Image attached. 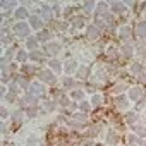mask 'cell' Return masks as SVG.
I'll list each match as a JSON object with an SVG mask.
<instances>
[{
	"label": "cell",
	"mask_w": 146,
	"mask_h": 146,
	"mask_svg": "<svg viewBox=\"0 0 146 146\" xmlns=\"http://www.w3.org/2000/svg\"><path fill=\"white\" fill-rule=\"evenodd\" d=\"M2 102H4V105H14V103L19 102V96L14 95V93H9V91H7V95L2 98Z\"/></svg>",
	"instance_id": "45"
},
{
	"label": "cell",
	"mask_w": 146,
	"mask_h": 146,
	"mask_svg": "<svg viewBox=\"0 0 146 146\" xmlns=\"http://www.w3.org/2000/svg\"><path fill=\"white\" fill-rule=\"evenodd\" d=\"M79 65H81V62L78 60V57H72V58L64 60V74L65 76H76Z\"/></svg>",
	"instance_id": "21"
},
{
	"label": "cell",
	"mask_w": 146,
	"mask_h": 146,
	"mask_svg": "<svg viewBox=\"0 0 146 146\" xmlns=\"http://www.w3.org/2000/svg\"><path fill=\"white\" fill-rule=\"evenodd\" d=\"M120 55H122V60H129V62L136 58V43L134 41L120 43Z\"/></svg>",
	"instance_id": "19"
},
{
	"label": "cell",
	"mask_w": 146,
	"mask_h": 146,
	"mask_svg": "<svg viewBox=\"0 0 146 146\" xmlns=\"http://www.w3.org/2000/svg\"><path fill=\"white\" fill-rule=\"evenodd\" d=\"M41 117L43 115H52V113H55L60 107H58V103H57V100L55 98H46V100H41Z\"/></svg>",
	"instance_id": "20"
},
{
	"label": "cell",
	"mask_w": 146,
	"mask_h": 146,
	"mask_svg": "<svg viewBox=\"0 0 146 146\" xmlns=\"http://www.w3.org/2000/svg\"><path fill=\"white\" fill-rule=\"evenodd\" d=\"M40 69H41L40 65L28 62V64L21 65V69H19V74H23V76H26V78L33 79V76H36V78H38V72H40Z\"/></svg>",
	"instance_id": "24"
},
{
	"label": "cell",
	"mask_w": 146,
	"mask_h": 146,
	"mask_svg": "<svg viewBox=\"0 0 146 146\" xmlns=\"http://www.w3.org/2000/svg\"><path fill=\"white\" fill-rule=\"evenodd\" d=\"M90 103L93 105V108H100V107H103L105 105V102H107V95H103V93H100V91H96V93H93V95H90Z\"/></svg>",
	"instance_id": "36"
},
{
	"label": "cell",
	"mask_w": 146,
	"mask_h": 146,
	"mask_svg": "<svg viewBox=\"0 0 146 146\" xmlns=\"http://www.w3.org/2000/svg\"><path fill=\"white\" fill-rule=\"evenodd\" d=\"M29 62L31 64H36V65H40V67H43V64L46 65V62H48V57L43 53V50L40 48V50H35V52H29Z\"/></svg>",
	"instance_id": "26"
},
{
	"label": "cell",
	"mask_w": 146,
	"mask_h": 146,
	"mask_svg": "<svg viewBox=\"0 0 146 146\" xmlns=\"http://www.w3.org/2000/svg\"><path fill=\"white\" fill-rule=\"evenodd\" d=\"M7 90H9V93H14V95H17V96H21V88H19V84L16 83V81H12V83H9L7 84Z\"/></svg>",
	"instance_id": "46"
},
{
	"label": "cell",
	"mask_w": 146,
	"mask_h": 146,
	"mask_svg": "<svg viewBox=\"0 0 146 146\" xmlns=\"http://www.w3.org/2000/svg\"><path fill=\"white\" fill-rule=\"evenodd\" d=\"M134 36V26H131L129 23L127 24H120L117 28V40H120L122 43H127V41H132Z\"/></svg>",
	"instance_id": "13"
},
{
	"label": "cell",
	"mask_w": 146,
	"mask_h": 146,
	"mask_svg": "<svg viewBox=\"0 0 146 146\" xmlns=\"http://www.w3.org/2000/svg\"><path fill=\"white\" fill-rule=\"evenodd\" d=\"M31 14H33L31 9L26 7L24 4H21V5L14 11V19H16V21H28V19L31 17Z\"/></svg>",
	"instance_id": "32"
},
{
	"label": "cell",
	"mask_w": 146,
	"mask_h": 146,
	"mask_svg": "<svg viewBox=\"0 0 146 146\" xmlns=\"http://www.w3.org/2000/svg\"><path fill=\"white\" fill-rule=\"evenodd\" d=\"M124 144H127V146H144V139L143 137H139L136 132H132V131H129V132H125L124 134Z\"/></svg>",
	"instance_id": "28"
},
{
	"label": "cell",
	"mask_w": 146,
	"mask_h": 146,
	"mask_svg": "<svg viewBox=\"0 0 146 146\" xmlns=\"http://www.w3.org/2000/svg\"><path fill=\"white\" fill-rule=\"evenodd\" d=\"M28 23H29L31 29L35 31V35H36V33H40V31H43V29H45V26H46V23L43 21V17H41V16H38V14H31V17L28 19Z\"/></svg>",
	"instance_id": "25"
},
{
	"label": "cell",
	"mask_w": 146,
	"mask_h": 146,
	"mask_svg": "<svg viewBox=\"0 0 146 146\" xmlns=\"http://www.w3.org/2000/svg\"><path fill=\"white\" fill-rule=\"evenodd\" d=\"M132 129V132H136L139 137H143V139H146V119H141L134 127H131Z\"/></svg>",
	"instance_id": "41"
},
{
	"label": "cell",
	"mask_w": 146,
	"mask_h": 146,
	"mask_svg": "<svg viewBox=\"0 0 146 146\" xmlns=\"http://www.w3.org/2000/svg\"><path fill=\"white\" fill-rule=\"evenodd\" d=\"M12 35L16 36V40H24L26 41L33 35V29H31L28 21H16L14 26H12Z\"/></svg>",
	"instance_id": "5"
},
{
	"label": "cell",
	"mask_w": 146,
	"mask_h": 146,
	"mask_svg": "<svg viewBox=\"0 0 146 146\" xmlns=\"http://www.w3.org/2000/svg\"><path fill=\"white\" fill-rule=\"evenodd\" d=\"M127 98L132 102V103H139L144 96H146V86H141V84H131V88L127 90Z\"/></svg>",
	"instance_id": "11"
},
{
	"label": "cell",
	"mask_w": 146,
	"mask_h": 146,
	"mask_svg": "<svg viewBox=\"0 0 146 146\" xmlns=\"http://www.w3.org/2000/svg\"><path fill=\"white\" fill-rule=\"evenodd\" d=\"M26 120H28V115H26V112H24L23 108H14V110L11 112V124H12L14 127H17V129L24 127Z\"/></svg>",
	"instance_id": "16"
},
{
	"label": "cell",
	"mask_w": 146,
	"mask_h": 146,
	"mask_svg": "<svg viewBox=\"0 0 146 146\" xmlns=\"http://www.w3.org/2000/svg\"><path fill=\"white\" fill-rule=\"evenodd\" d=\"M143 19H144V21H146V11H144V12H143Z\"/></svg>",
	"instance_id": "49"
},
{
	"label": "cell",
	"mask_w": 146,
	"mask_h": 146,
	"mask_svg": "<svg viewBox=\"0 0 146 146\" xmlns=\"http://www.w3.org/2000/svg\"><path fill=\"white\" fill-rule=\"evenodd\" d=\"M119 146H127V144H119Z\"/></svg>",
	"instance_id": "50"
},
{
	"label": "cell",
	"mask_w": 146,
	"mask_h": 146,
	"mask_svg": "<svg viewBox=\"0 0 146 146\" xmlns=\"http://www.w3.org/2000/svg\"><path fill=\"white\" fill-rule=\"evenodd\" d=\"M143 119H146V108L143 110Z\"/></svg>",
	"instance_id": "48"
},
{
	"label": "cell",
	"mask_w": 146,
	"mask_h": 146,
	"mask_svg": "<svg viewBox=\"0 0 146 146\" xmlns=\"http://www.w3.org/2000/svg\"><path fill=\"white\" fill-rule=\"evenodd\" d=\"M16 53H17V46H11V48H5L2 52V65H11L12 62H16Z\"/></svg>",
	"instance_id": "30"
},
{
	"label": "cell",
	"mask_w": 146,
	"mask_h": 146,
	"mask_svg": "<svg viewBox=\"0 0 146 146\" xmlns=\"http://www.w3.org/2000/svg\"><path fill=\"white\" fill-rule=\"evenodd\" d=\"M90 124H91V120H90V115L88 113H83V112L78 110V112H74V113L69 115V127L74 129V131H78V132H84Z\"/></svg>",
	"instance_id": "1"
},
{
	"label": "cell",
	"mask_w": 146,
	"mask_h": 146,
	"mask_svg": "<svg viewBox=\"0 0 146 146\" xmlns=\"http://www.w3.org/2000/svg\"><path fill=\"white\" fill-rule=\"evenodd\" d=\"M58 79H60V76H57L55 72H53L52 69H48L46 65H43V67L40 69V72H38V81H41V83L46 84L48 88L58 86Z\"/></svg>",
	"instance_id": "3"
},
{
	"label": "cell",
	"mask_w": 146,
	"mask_h": 146,
	"mask_svg": "<svg viewBox=\"0 0 146 146\" xmlns=\"http://www.w3.org/2000/svg\"><path fill=\"white\" fill-rule=\"evenodd\" d=\"M91 76H93V67H91V65H84V64H81L74 78H76L78 81H86V83H88V79H90Z\"/></svg>",
	"instance_id": "27"
},
{
	"label": "cell",
	"mask_w": 146,
	"mask_h": 146,
	"mask_svg": "<svg viewBox=\"0 0 146 146\" xmlns=\"http://www.w3.org/2000/svg\"><path fill=\"white\" fill-rule=\"evenodd\" d=\"M103 33H105V31H103L100 26H96L95 23H90L88 28L84 29V38H86V41H90V43H98V41L102 40Z\"/></svg>",
	"instance_id": "10"
},
{
	"label": "cell",
	"mask_w": 146,
	"mask_h": 146,
	"mask_svg": "<svg viewBox=\"0 0 146 146\" xmlns=\"http://www.w3.org/2000/svg\"><path fill=\"white\" fill-rule=\"evenodd\" d=\"M122 117H124V124H125L127 127H134V125L143 119V113H141L139 110L132 108V110H129L127 113H124Z\"/></svg>",
	"instance_id": "22"
},
{
	"label": "cell",
	"mask_w": 146,
	"mask_h": 146,
	"mask_svg": "<svg viewBox=\"0 0 146 146\" xmlns=\"http://www.w3.org/2000/svg\"><path fill=\"white\" fill-rule=\"evenodd\" d=\"M28 93L33 95V96H36V98H40V100H46V98H48V86L43 84V83L38 81V79H33V81H31V86H29V90H28Z\"/></svg>",
	"instance_id": "9"
},
{
	"label": "cell",
	"mask_w": 146,
	"mask_h": 146,
	"mask_svg": "<svg viewBox=\"0 0 146 146\" xmlns=\"http://www.w3.org/2000/svg\"><path fill=\"white\" fill-rule=\"evenodd\" d=\"M112 98V107L115 110V113H127L129 110H132V102L127 98V95H119V96H110Z\"/></svg>",
	"instance_id": "4"
},
{
	"label": "cell",
	"mask_w": 146,
	"mask_h": 146,
	"mask_svg": "<svg viewBox=\"0 0 146 146\" xmlns=\"http://www.w3.org/2000/svg\"><path fill=\"white\" fill-rule=\"evenodd\" d=\"M36 36H38V40L41 41V45H45V43H48V41L55 40V33H53V31H52L50 28H45L43 31L36 33Z\"/></svg>",
	"instance_id": "38"
},
{
	"label": "cell",
	"mask_w": 146,
	"mask_h": 146,
	"mask_svg": "<svg viewBox=\"0 0 146 146\" xmlns=\"http://www.w3.org/2000/svg\"><path fill=\"white\" fill-rule=\"evenodd\" d=\"M134 36L139 41H146V21L144 19H137L134 24Z\"/></svg>",
	"instance_id": "31"
},
{
	"label": "cell",
	"mask_w": 146,
	"mask_h": 146,
	"mask_svg": "<svg viewBox=\"0 0 146 146\" xmlns=\"http://www.w3.org/2000/svg\"><path fill=\"white\" fill-rule=\"evenodd\" d=\"M144 65H146V60H144Z\"/></svg>",
	"instance_id": "51"
},
{
	"label": "cell",
	"mask_w": 146,
	"mask_h": 146,
	"mask_svg": "<svg viewBox=\"0 0 146 146\" xmlns=\"http://www.w3.org/2000/svg\"><path fill=\"white\" fill-rule=\"evenodd\" d=\"M58 86H60V91L64 90V91L70 93L72 90L78 88V79L74 76H65V74H62L60 79H58Z\"/></svg>",
	"instance_id": "17"
},
{
	"label": "cell",
	"mask_w": 146,
	"mask_h": 146,
	"mask_svg": "<svg viewBox=\"0 0 146 146\" xmlns=\"http://www.w3.org/2000/svg\"><path fill=\"white\" fill-rule=\"evenodd\" d=\"M24 112H26V115H28V120H36L38 117H41V107H40V105L29 107V108H26Z\"/></svg>",
	"instance_id": "42"
},
{
	"label": "cell",
	"mask_w": 146,
	"mask_h": 146,
	"mask_svg": "<svg viewBox=\"0 0 146 146\" xmlns=\"http://www.w3.org/2000/svg\"><path fill=\"white\" fill-rule=\"evenodd\" d=\"M105 125H107V124H105V122H102V120L91 122V124L86 127V131L83 132V137L91 139V141H96L98 137H102V139H103V134H105V131H107V127H105Z\"/></svg>",
	"instance_id": "2"
},
{
	"label": "cell",
	"mask_w": 146,
	"mask_h": 146,
	"mask_svg": "<svg viewBox=\"0 0 146 146\" xmlns=\"http://www.w3.org/2000/svg\"><path fill=\"white\" fill-rule=\"evenodd\" d=\"M69 96L72 98V102H74V103H81V102L88 100V98H86V96H88V93H86L84 86H83V88H81V86H78L76 90H72V91L69 93Z\"/></svg>",
	"instance_id": "34"
},
{
	"label": "cell",
	"mask_w": 146,
	"mask_h": 146,
	"mask_svg": "<svg viewBox=\"0 0 146 146\" xmlns=\"http://www.w3.org/2000/svg\"><path fill=\"white\" fill-rule=\"evenodd\" d=\"M23 46H24L28 52H35V50H40V48H41V41L38 40L36 35H31L26 41H23Z\"/></svg>",
	"instance_id": "35"
},
{
	"label": "cell",
	"mask_w": 146,
	"mask_h": 146,
	"mask_svg": "<svg viewBox=\"0 0 146 146\" xmlns=\"http://www.w3.org/2000/svg\"><path fill=\"white\" fill-rule=\"evenodd\" d=\"M16 62H17L19 65H24V64H28V62H29V52H28L24 46L17 48V53H16Z\"/></svg>",
	"instance_id": "39"
},
{
	"label": "cell",
	"mask_w": 146,
	"mask_h": 146,
	"mask_svg": "<svg viewBox=\"0 0 146 146\" xmlns=\"http://www.w3.org/2000/svg\"><path fill=\"white\" fill-rule=\"evenodd\" d=\"M103 55L107 57V62L119 64V62L122 60V55H120V45H115L113 41L107 43V45H105V50H103Z\"/></svg>",
	"instance_id": "8"
},
{
	"label": "cell",
	"mask_w": 146,
	"mask_h": 146,
	"mask_svg": "<svg viewBox=\"0 0 146 146\" xmlns=\"http://www.w3.org/2000/svg\"><path fill=\"white\" fill-rule=\"evenodd\" d=\"M129 88H131V84L127 79H117L115 83H112L108 86V93H110V96H119V95H125Z\"/></svg>",
	"instance_id": "12"
},
{
	"label": "cell",
	"mask_w": 146,
	"mask_h": 146,
	"mask_svg": "<svg viewBox=\"0 0 146 146\" xmlns=\"http://www.w3.org/2000/svg\"><path fill=\"white\" fill-rule=\"evenodd\" d=\"M110 12H112L113 16H117V17H122V16L129 14L131 11H129V7H127V4H125V2L115 0V2H110Z\"/></svg>",
	"instance_id": "23"
},
{
	"label": "cell",
	"mask_w": 146,
	"mask_h": 146,
	"mask_svg": "<svg viewBox=\"0 0 146 146\" xmlns=\"http://www.w3.org/2000/svg\"><path fill=\"white\" fill-rule=\"evenodd\" d=\"M69 23H70V28L74 29V31H84L88 28V24H90V17H86L84 14L78 12Z\"/></svg>",
	"instance_id": "15"
},
{
	"label": "cell",
	"mask_w": 146,
	"mask_h": 146,
	"mask_svg": "<svg viewBox=\"0 0 146 146\" xmlns=\"http://www.w3.org/2000/svg\"><path fill=\"white\" fill-rule=\"evenodd\" d=\"M24 146H43V141H41V134L38 131H31L26 139H24Z\"/></svg>",
	"instance_id": "33"
},
{
	"label": "cell",
	"mask_w": 146,
	"mask_h": 146,
	"mask_svg": "<svg viewBox=\"0 0 146 146\" xmlns=\"http://www.w3.org/2000/svg\"><path fill=\"white\" fill-rule=\"evenodd\" d=\"M14 81L19 84V88H21L24 93H28V90H29V86H31V81H33V79H29V78H26V76H23V74H17V76L14 78Z\"/></svg>",
	"instance_id": "40"
},
{
	"label": "cell",
	"mask_w": 146,
	"mask_h": 146,
	"mask_svg": "<svg viewBox=\"0 0 146 146\" xmlns=\"http://www.w3.org/2000/svg\"><path fill=\"white\" fill-rule=\"evenodd\" d=\"M46 67L48 69H52L57 76H62L64 74V60L60 58V57H55V58H48V62H46Z\"/></svg>",
	"instance_id": "29"
},
{
	"label": "cell",
	"mask_w": 146,
	"mask_h": 146,
	"mask_svg": "<svg viewBox=\"0 0 146 146\" xmlns=\"http://www.w3.org/2000/svg\"><path fill=\"white\" fill-rule=\"evenodd\" d=\"M136 58L137 60H146V41H139L136 43Z\"/></svg>",
	"instance_id": "43"
},
{
	"label": "cell",
	"mask_w": 146,
	"mask_h": 146,
	"mask_svg": "<svg viewBox=\"0 0 146 146\" xmlns=\"http://www.w3.org/2000/svg\"><path fill=\"white\" fill-rule=\"evenodd\" d=\"M95 9H96V2H93V0H86V2L81 4V14H84L86 17H93L95 14Z\"/></svg>",
	"instance_id": "37"
},
{
	"label": "cell",
	"mask_w": 146,
	"mask_h": 146,
	"mask_svg": "<svg viewBox=\"0 0 146 146\" xmlns=\"http://www.w3.org/2000/svg\"><path fill=\"white\" fill-rule=\"evenodd\" d=\"M17 105H19V108L26 110V108H29V107L41 105V100H40V98H36V96H33V95H29V93H24V95H21V96H19Z\"/></svg>",
	"instance_id": "18"
},
{
	"label": "cell",
	"mask_w": 146,
	"mask_h": 146,
	"mask_svg": "<svg viewBox=\"0 0 146 146\" xmlns=\"http://www.w3.org/2000/svg\"><path fill=\"white\" fill-rule=\"evenodd\" d=\"M78 110L79 112H83V113H91L93 112V105L90 103V100H84V102H81V103H78Z\"/></svg>",
	"instance_id": "44"
},
{
	"label": "cell",
	"mask_w": 146,
	"mask_h": 146,
	"mask_svg": "<svg viewBox=\"0 0 146 146\" xmlns=\"http://www.w3.org/2000/svg\"><path fill=\"white\" fill-rule=\"evenodd\" d=\"M64 43L60 41V40H52V41H48V43H45V45H41V50H43V53L48 57V58H55V57H58L62 52H64Z\"/></svg>",
	"instance_id": "6"
},
{
	"label": "cell",
	"mask_w": 146,
	"mask_h": 146,
	"mask_svg": "<svg viewBox=\"0 0 146 146\" xmlns=\"http://www.w3.org/2000/svg\"><path fill=\"white\" fill-rule=\"evenodd\" d=\"M122 132L115 127H107L105 134H103V144L107 146H119L122 144Z\"/></svg>",
	"instance_id": "7"
},
{
	"label": "cell",
	"mask_w": 146,
	"mask_h": 146,
	"mask_svg": "<svg viewBox=\"0 0 146 146\" xmlns=\"http://www.w3.org/2000/svg\"><path fill=\"white\" fill-rule=\"evenodd\" d=\"M136 79V83L137 84H141V86H146V70L143 72V74H139L137 78H134Z\"/></svg>",
	"instance_id": "47"
},
{
	"label": "cell",
	"mask_w": 146,
	"mask_h": 146,
	"mask_svg": "<svg viewBox=\"0 0 146 146\" xmlns=\"http://www.w3.org/2000/svg\"><path fill=\"white\" fill-rule=\"evenodd\" d=\"M125 70H127V74H129V76H132V78H137L139 74H143V72L146 70V65H144V62H143V60L132 58V60L127 64Z\"/></svg>",
	"instance_id": "14"
}]
</instances>
